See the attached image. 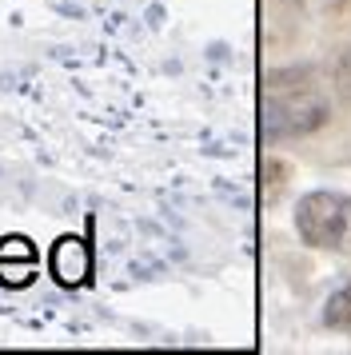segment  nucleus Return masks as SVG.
I'll return each instance as SVG.
<instances>
[{
    "instance_id": "f257e3e1",
    "label": "nucleus",
    "mask_w": 351,
    "mask_h": 355,
    "mask_svg": "<svg viewBox=\"0 0 351 355\" xmlns=\"http://www.w3.org/2000/svg\"><path fill=\"white\" fill-rule=\"evenodd\" d=\"M296 72H284L275 76L264 96V112H268V128L280 132V136H307L327 124V100L319 96L316 76L303 72V84H291Z\"/></svg>"
},
{
    "instance_id": "f03ea898",
    "label": "nucleus",
    "mask_w": 351,
    "mask_h": 355,
    "mask_svg": "<svg viewBox=\"0 0 351 355\" xmlns=\"http://www.w3.org/2000/svg\"><path fill=\"white\" fill-rule=\"evenodd\" d=\"M296 232L311 248H343L351 236V200L335 192H311L296 204Z\"/></svg>"
},
{
    "instance_id": "7ed1b4c3",
    "label": "nucleus",
    "mask_w": 351,
    "mask_h": 355,
    "mask_svg": "<svg viewBox=\"0 0 351 355\" xmlns=\"http://www.w3.org/2000/svg\"><path fill=\"white\" fill-rule=\"evenodd\" d=\"M52 275L60 279V284H84L88 279V248L80 240H60L56 243V252H52Z\"/></svg>"
},
{
    "instance_id": "20e7f679",
    "label": "nucleus",
    "mask_w": 351,
    "mask_h": 355,
    "mask_svg": "<svg viewBox=\"0 0 351 355\" xmlns=\"http://www.w3.org/2000/svg\"><path fill=\"white\" fill-rule=\"evenodd\" d=\"M323 323H327L332 331H351V284L327 300V307H323Z\"/></svg>"
},
{
    "instance_id": "39448f33",
    "label": "nucleus",
    "mask_w": 351,
    "mask_h": 355,
    "mask_svg": "<svg viewBox=\"0 0 351 355\" xmlns=\"http://www.w3.org/2000/svg\"><path fill=\"white\" fill-rule=\"evenodd\" d=\"M335 84H339L343 92H351V52L339 56V64H335Z\"/></svg>"
}]
</instances>
